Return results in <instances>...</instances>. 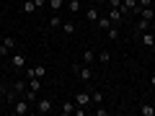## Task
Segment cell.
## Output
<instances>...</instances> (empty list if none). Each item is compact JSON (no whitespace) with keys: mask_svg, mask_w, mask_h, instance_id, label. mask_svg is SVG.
Here are the masks:
<instances>
[{"mask_svg":"<svg viewBox=\"0 0 155 116\" xmlns=\"http://www.w3.org/2000/svg\"><path fill=\"white\" fill-rule=\"evenodd\" d=\"M96 3H98V5H106V3H109V0H96Z\"/></svg>","mask_w":155,"mask_h":116,"instance_id":"cell-35","label":"cell"},{"mask_svg":"<svg viewBox=\"0 0 155 116\" xmlns=\"http://www.w3.org/2000/svg\"><path fill=\"white\" fill-rule=\"evenodd\" d=\"M75 108H78L75 101H65V103L60 106V114H62V116H72V114H75Z\"/></svg>","mask_w":155,"mask_h":116,"instance_id":"cell-6","label":"cell"},{"mask_svg":"<svg viewBox=\"0 0 155 116\" xmlns=\"http://www.w3.org/2000/svg\"><path fill=\"white\" fill-rule=\"evenodd\" d=\"M150 31H153V34H155V21H150Z\"/></svg>","mask_w":155,"mask_h":116,"instance_id":"cell-34","label":"cell"},{"mask_svg":"<svg viewBox=\"0 0 155 116\" xmlns=\"http://www.w3.org/2000/svg\"><path fill=\"white\" fill-rule=\"evenodd\" d=\"M96 26H98L101 31H106V28H111V26H114V23L109 21V16H98V21H96Z\"/></svg>","mask_w":155,"mask_h":116,"instance_id":"cell-15","label":"cell"},{"mask_svg":"<svg viewBox=\"0 0 155 116\" xmlns=\"http://www.w3.org/2000/svg\"><path fill=\"white\" fill-rule=\"evenodd\" d=\"M36 93H39V90H34V88H26V90H23V98H26L31 106H36Z\"/></svg>","mask_w":155,"mask_h":116,"instance_id":"cell-14","label":"cell"},{"mask_svg":"<svg viewBox=\"0 0 155 116\" xmlns=\"http://www.w3.org/2000/svg\"><path fill=\"white\" fill-rule=\"evenodd\" d=\"M65 5H67V11H70V13L80 11V3H78V0H65Z\"/></svg>","mask_w":155,"mask_h":116,"instance_id":"cell-21","label":"cell"},{"mask_svg":"<svg viewBox=\"0 0 155 116\" xmlns=\"http://www.w3.org/2000/svg\"><path fill=\"white\" fill-rule=\"evenodd\" d=\"M137 8V0H122V13H132Z\"/></svg>","mask_w":155,"mask_h":116,"instance_id":"cell-16","label":"cell"},{"mask_svg":"<svg viewBox=\"0 0 155 116\" xmlns=\"http://www.w3.org/2000/svg\"><path fill=\"white\" fill-rule=\"evenodd\" d=\"M28 111H31V103H28L26 98H16V103H13V114H16V116H26Z\"/></svg>","mask_w":155,"mask_h":116,"instance_id":"cell-1","label":"cell"},{"mask_svg":"<svg viewBox=\"0 0 155 116\" xmlns=\"http://www.w3.org/2000/svg\"><path fill=\"white\" fill-rule=\"evenodd\" d=\"M140 36V41H142V47H155V34L153 31H142V34H137Z\"/></svg>","mask_w":155,"mask_h":116,"instance_id":"cell-7","label":"cell"},{"mask_svg":"<svg viewBox=\"0 0 155 116\" xmlns=\"http://www.w3.org/2000/svg\"><path fill=\"white\" fill-rule=\"evenodd\" d=\"M98 62H104V65H109V62H111V52L101 49V52H98Z\"/></svg>","mask_w":155,"mask_h":116,"instance_id":"cell-23","label":"cell"},{"mask_svg":"<svg viewBox=\"0 0 155 116\" xmlns=\"http://www.w3.org/2000/svg\"><path fill=\"white\" fill-rule=\"evenodd\" d=\"M49 26H52V28H62V18H60V16H52V18H49Z\"/></svg>","mask_w":155,"mask_h":116,"instance_id":"cell-27","label":"cell"},{"mask_svg":"<svg viewBox=\"0 0 155 116\" xmlns=\"http://www.w3.org/2000/svg\"><path fill=\"white\" fill-rule=\"evenodd\" d=\"M122 18H124V13H122V8H109V21L114 23H122Z\"/></svg>","mask_w":155,"mask_h":116,"instance_id":"cell-8","label":"cell"},{"mask_svg":"<svg viewBox=\"0 0 155 116\" xmlns=\"http://www.w3.org/2000/svg\"><path fill=\"white\" fill-rule=\"evenodd\" d=\"M21 11L26 13V16H31V13L39 11V8H36V3H34V0H23V3H21Z\"/></svg>","mask_w":155,"mask_h":116,"instance_id":"cell-11","label":"cell"},{"mask_svg":"<svg viewBox=\"0 0 155 116\" xmlns=\"http://www.w3.org/2000/svg\"><path fill=\"white\" fill-rule=\"evenodd\" d=\"M93 60H96V52L93 49H85L83 52V65H93Z\"/></svg>","mask_w":155,"mask_h":116,"instance_id":"cell-18","label":"cell"},{"mask_svg":"<svg viewBox=\"0 0 155 116\" xmlns=\"http://www.w3.org/2000/svg\"><path fill=\"white\" fill-rule=\"evenodd\" d=\"M150 85H153V88H155V75H153V77H150Z\"/></svg>","mask_w":155,"mask_h":116,"instance_id":"cell-36","label":"cell"},{"mask_svg":"<svg viewBox=\"0 0 155 116\" xmlns=\"http://www.w3.org/2000/svg\"><path fill=\"white\" fill-rule=\"evenodd\" d=\"M91 101H93L96 106H98V103H104V93H101V90H96V93H91Z\"/></svg>","mask_w":155,"mask_h":116,"instance_id":"cell-26","label":"cell"},{"mask_svg":"<svg viewBox=\"0 0 155 116\" xmlns=\"http://www.w3.org/2000/svg\"><path fill=\"white\" fill-rule=\"evenodd\" d=\"M96 116H109V108H101V103H98V108H96Z\"/></svg>","mask_w":155,"mask_h":116,"instance_id":"cell-30","label":"cell"},{"mask_svg":"<svg viewBox=\"0 0 155 116\" xmlns=\"http://www.w3.org/2000/svg\"><path fill=\"white\" fill-rule=\"evenodd\" d=\"M106 5H109V8H122V0H109Z\"/></svg>","mask_w":155,"mask_h":116,"instance_id":"cell-31","label":"cell"},{"mask_svg":"<svg viewBox=\"0 0 155 116\" xmlns=\"http://www.w3.org/2000/svg\"><path fill=\"white\" fill-rule=\"evenodd\" d=\"M11 65L13 67H26V57H23L21 52H16V54L11 57Z\"/></svg>","mask_w":155,"mask_h":116,"instance_id":"cell-13","label":"cell"},{"mask_svg":"<svg viewBox=\"0 0 155 116\" xmlns=\"http://www.w3.org/2000/svg\"><path fill=\"white\" fill-rule=\"evenodd\" d=\"M13 47H16V39H13V36H5L3 41H0V57H5Z\"/></svg>","mask_w":155,"mask_h":116,"instance_id":"cell-5","label":"cell"},{"mask_svg":"<svg viewBox=\"0 0 155 116\" xmlns=\"http://www.w3.org/2000/svg\"><path fill=\"white\" fill-rule=\"evenodd\" d=\"M142 31H150V21L140 18V21H137V34H142Z\"/></svg>","mask_w":155,"mask_h":116,"instance_id":"cell-22","label":"cell"},{"mask_svg":"<svg viewBox=\"0 0 155 116\" xmlns=\"http://www.w3.org/2000/svg\"><path fill=\"white\" fill-rule=\"evenodd\" d=\"M8 90H11V88H5V85H0V98H5V95H8Z\"/></svg>","mask_w":155,"mask_h":116,"instance_id":"cell-32","label":"cell"},{"mask_svg":"<svg viewBox=\"0 0 155 116\" xmlns=\"http://www.w3.org/2000/svg\"><path fill=\"white\" fill-rule=\"evenodd\" d=\"M75 31H78V23L75 21H62V34H65V36H72Z\"/></svg>","mask_w":155,"mask_h":116,"instance_id":"cell-10","label":"cell"},{"mask_svg":"<svg viewBox=\"0 0 155 116\" xmlns=\"http://www.w3.org/2000/svg\"><path fill=\"white\" fill-rule=\"evenodd\" d=\"M75 75L83 80V83H88V80H93V70H91V65H78L75 67Z\"/></svg>","mask_w":155,"mask_h":116,"instance_id":"cell-2","label":"cell"},{"mask_svg":"<svg viewBox=\"0 0 155 116\" xmlns=\"http://www.w3.org/2000/svg\"><path fill=\"white\" fill-rule=\"evenodd\" d=\"M132 13H137V16L145 18V21H155V8H140V5H137Z\"/></svg>","mask_w":155,"mask_h":116,"instance_id":"cell-4","label":"cell"},{"mask_svg":"<svg viewBox=\"0 0 155 116\" xmlns=\"http://www.w3.org/2000/svg\"><path fill=\"white\" fill-rule=\"evenodd\" d=\"M34 3H36V8H44L47 5V0H34Z\"/></svg>","mask_w":155,"mask_h":116,"instance_id":"cell-33","label":"cell"},{"mask_svg":"<svg viewBox=\"0 0 155 116\" xmlns=\"http://www.w3.org/2000/svg\"><path fill=\"white\" fill-rule=\"evenodd\" d=\"M44 75H47V67H34V77H39V80H41Z\"/></svg>","mask_w":155,"mask_h":116,"instance_id":"cell-28","label":"cell"},{"mask_svg":"<svg viewBox=\"0 0 155 116\" xmlns=\"http://www.w3.org/2000/svg\"><path fill=\"white\" fill-rule=\"evenodd\" d=\"M28 88H34V90H41V80H39V77H28Z\"/></svg>","mask_w":155,"mask_h":116,"instance_id":"cell-25","label":"cell"},{"mask_svg":"<svg viewBox=\"0 0 155 116\" xmlns=\"http://www.w3.org/2000/svg\"><path fill=\"white\" fill-rule=\"evenodd\" d=\"M140 8H153V0H137Z\"/></svg>","mask_w":155,"mask_h":116,"instance_id":"cell-29","label":"cell"},{"mask_svg":"<svg viewBox=\"0 0 155 116\" xmlns=\"http://www.w3.org/2000/svg\"><path fill=\"white\" fill-rule=\"evenodd\" d=\"M85 18H88V23H93V26H96V21H98V8L91 5L88 11H85Z\"/></svg>","mask_w":155,"mask_h":116,"instance_id":"cell-12","label":"cell"},{"mask_svg":"<svg viewBox=\"0 0 155 116\" xmlns=\"http://www.w3.org/2000/svg\"><path fill=\"white\" fill-rule=\"evenodd\" d=\"M140 114H142V116H155V106H150V103H145L142 108H140Z\"/></svg>","mask_w":155,"mask_h":116,"instance_id":"cell-24","label":"cell"},{"mask_svg":"<svg viewBox=\"0 0 155 116\" xmlns=\"http://www.w3.org/2000/svg\"><path fill=\"white\" fill-rule=\"evenodd\" d=\"M106 36H109L111 41H119V26H111V28H106Z\"/></svg>","mask_w":155,"mask_h":116,"instance_id":"cell-19","label":"cell"},{"mask_svg":"<svg viewBox=\"0 0 155 116\" xmlns=\"http://www.w3.org/2000/svg\"><path fill=\"white\" fill-rule=\"evenodd\" d=\"M26 88H28V80H16V83H13V90H16L18 95H23Z\"/></svg>","mask_w":155,"mask_h":116,"instance_id":"cell-17","label":"cell"},{"mask_svg":"<svg viewBox=\"0 0 155 116\" xmlns=\"http://www.w3.org/2000/svg\"><path fill=\"white\" fill-rule=\"evenodd\" d=\"M75 103H78V106H83V108H85L88 103H93V101H91V93H85V90H80V93L75 95Z\"/></svg>","mask_w":155,"mask_h":116,"instance_id":"cell-9","label":"cell"},{"mask_svg":"<svg viewBox=\"0 0 155 116\" xmlns=\"http://www.w3.org/2000/svg\"><path fill=\"white\" fill-rule=\"evenodd\" d=\"M54 111V103L49 98H36V114H52Z\"/></svg>","mask_w":155,"mask_h":116,"instance_id":"cell-3","label":"cell"},{"mask_svg":"<svg viewBox=\"0 0 155 116\" xmlns=\"http://www.w3.org/2000/svg\"><path fill=\"white\" fill-rule=\"evenodd\" d=\"M47 5H49V8H52L54 13H60V8L65 5V0H47Z\"/></svg>","mask_w":155,"mask_h":116,"instance_id":"cell-20","label":"cell"}]
</instances>
